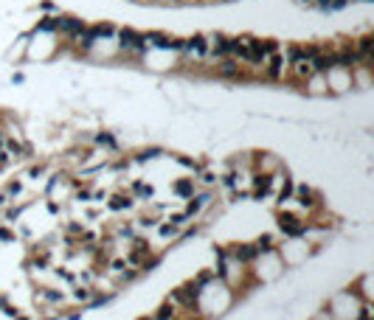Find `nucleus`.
Listing matches in <instances>:
<instances>
[{
	"label": "nucleus",
	"instance_id": "obj_1",
	"mask_svg": "<svg viewBox=\"0 0 374 320\" xmlns=\"http://www.w3.org/2000/svg\"><path fill=\"white\" fill-rule=\"evenodd\" d=\"M293 199H296V202H298V208H301V211H307L310 216H315V213L326 211L324 194L318 191V188H312L310 183H296V191H293Z\"/></svg>",
	"mask_w": 374,
	"mask_h": 320
},
{
	"label": "nucleus",
	"instance_id": "obj_2",
	"mask_svg": "<svg viewBox=\"0 0 374 320\" xmlns=\"http://www.w3.org/2000/svg\"><path fill=\"white\" fill-rule=\"evenodd\" d=\"M276 228L282 230L287 239H304V236H307V219L296 211L279 208V211H276Z\"/></svg>",
	"mask_w": 374,
	"mask_h": 320
},
{
	"label": "nucleus",
	"instance_id": "obj_3",
	"mask_svg": "<svg viewBox=\"0 0 374 320\" xmlns=\"http://www.w3.org/2000/svg\"><path fill=\"white\" fill-rule=\"evenodd\" d=\"M254 174V183H251V199L254 202H265V199L273 194L276 180H279V171H251Z\"/></svg>",
	"mask_w": 374,
	"mask_h": 320
},
{
	"label": "nucleus",
	"instance_id": "obj_4",
	"mask_svg": "<svg viewBox=\"0 0 374 320\" xmlns=\"http://www.w3.org/2000/svg\"><path fill=\"white\" fill-rule=\"evenodd\" d=\"M118 48H121V54H127V57H144V54H147L144 34L135 31V29H121L118 31Z\"/></svg>",
	"mask_w": 374,
	"mask_h": 320
},
{
	"label": "nucleus",
	"instance_id": "obj_5",
	"mask_svg": "<svg viewBox=\"0 0 374 320\" xmlns=\"http://www.w3.org/2000/svg\"><path fill=\"white\" fill-rule=\"evenodd\" d=\"M186 59H194V62H203L208 57V37L205 34H194L189 40H183V48H180Z\"/></svg>",
	"mask_w": 374,
	"mask_h": 320
},
{
	"label": "nucleus",
	"instance_id": "obj_6",
	"mask_svg": "<svg viewBox=\"0 0 374 320\" xmlns=\"http://www.w3.org/2000/svg\"><path fill=\"white\" fill-rule=\"evenodd\" d=\"M228 256H231L236 264H242V267H254V261L259 258V253H256L254 242H231L228 244Z\"/></svg>",
	"mask_w": 374,
	"mask_h": 320
},
{
	"label": "nucleus",
	"instance_id": "obj_7",
	"mask_svg": "<svg viewBox=\"0 0 374 320\" xmlns=\"http://www.w3.org/2000/svg\"><path fill=\"white\" fill-rule=\"evenodd\" d=\"M279 177H282V185H279V191H276V205L284 208V202H290V199H293V191H296V180H293L287 171H284V166L279 169Z\"/></svg>",
	"mask_w": 374,
	"mask_h": 320
},
{
	"label": "nucleus",
	"instance_id": "obj_8",
	"mask_svg": "<svg viewBox=\"0 0 374 320\" xmlns=\"http://www.w3.org/2000/svg\"><path fill=\"white\" fill-rule=\"evenodd\" d=\"M254 244H256V253H259V256H268V253H276V250H279L276 233H259L254 239Z\"/></svg>",
	"mask_w": 374,
	"mask_h": 320
},
{
	"label": "nucleus",
	"instance_id": "obj_9",
	"mask_svg": "<svg viewBox=\"0 0 374 320\" xmlns=\"http://www.w3.org/2000/svg\"><path fill=\"white\" fill-rule=\"evenodd\" d=\"M194 191H197L194 177H180V180H175V183H172V194H177L180 199H189Z\"/></svg>",
	"mask_w": 374,
	"mask_h": 320
},
{
	"label": "nucleus",
	"instance_id": "obj_10",
	"mask_svg": "<svg viewBox=\"0 0 374 320\" xmlns=\"http://www.w3.org/2000/svg\"><path fill=\"white\" fill-rule=\"evenodd\" d=\"M133 199L135 197H130V194L124 191V194H113V197H107L104 202H107L110 211H130V208H133Z\"/></svg>",
	"mask_w": 374,
	"mask_h": 320
},
{
	"label": "nucleus",
	"instance_id": "obj_11",
	"mask_svg": "<svg viewBox=\"0 0 374 320\" xmlns=\"http://www.w3.org/2000/svg\"><path fill=\"white\" fill-rule=\"evenodd\" d=\"M152 320H180V309H177L172 300H166V303H161L152 312Z\"/></svg>",
	"mask_w": 374,
	"mask_h": 320
},
{
	"label": "nucleus",
	"instance_id": "obj_12",
	"mask_svg": "<svg viewBox=\"0 0 374 320\" xmlns=\"http://www.w3.org/2000/svg\"><path fill=\"white\" fill-rule=\"evenodd\" d=\"M130 197H141V199H152L155 197V188H152V185L149 183H144V180H133V183H130Z\"/></svg>",
	"mask_w": 374,
	"mask_h": 320
},
{
	"label": "nucleus",
	"instance_id": "obj_13",
	"mask_svg": "<svg viewBox=\"0 0 374 320\" xmlns=\"http://www.w3.org/2000/svg\"><path fill=\"white\" fill-rule=\"evenodd\" d=\"M93 143H96V146H104V149H110V152H118V141H115V135H113V132H104V129L93 135Z\"/></svg>",
	"mask_w": 374,
	"mask_h": 320
},
{
	"label": "nucleus",
	"instance_id": "obj_14",
	"mask_svg": "<svg viewBox=\"0 0 374 320\" xmlns=\"http://www.w3.org/2000/svg\"><path fill=\"white\" fill-rule=\"evenodd\" d=\"M29 208V202H20V205H6V213H3V219L9 222V225H15L17 219L23 216V211Z\"/></svg>",
	"mask_w": 374,
	"mask_h": 320
},
{
	"label": "nucleus",
	"instance_id": "obj_15",
	"mask_svg": "<svg viewBox=\"0 0 374 320\" xmlns=\"http://www.w3.org/2000/svg\"><path fill=\"white\" fill-rule=\"evenodd\" d=\"M166 222H172L175 228H180V230H183L186 225H189V222H194V219H191V216H189L186 211H172L169 216H166Z\"/></svg>",
	"mask_w": 374,
	"mask_h": 320
},
{
	"label": "nucleus",
	"instance_id": "obj_16",
	"mask_svg": "<svg viewBox=\"0 0 374 320\" xmlns=\"http://www.w3.org/2000/svg\"><path fill=\"white\" fill-rule=\"evenodd\" d=\"M3 191H6L9 199H15V197H20V194H23V183H20V180H12V183H9Z\"/></svg>",
	"mask_w": 374,
	"mask_h": 320
},
{
	"label": "nucleus",
	"instance_id": "obj_17",
	"mask_svg": "<svg viewBox=\"0 0 374 320\" xmlns=\"http://www.w3.org/2000/svg\"><path fill=\"white\" fill-rule=\"evenodd\" d=\"M0 242L12 244V242H17V236L12 233V230H9V228H3V225H0Z\"/></svg>",
	"mask_w": 374,
	"mask_h": 320
},
{
	"label": "nucleus",
	"instance_id": "obj_18",
	"mask_svg": "<svg viewBox=\"0 0 374 320\" xmlns=\"http://www.w3.org/2000/svg\"><path fill=\"white\" fill-rule=\"evenodd\" d=\"M310 320H335V317H332V314H329V309H326V306H324V309H318V312L312 314Z\"/></svg>",
	"mask_w": 374,
	"mask_h": 320
},
{
	"label": "nucleus",
	"instance_id": "obj_19",
	"mask_svg": "<svg viewBox=\"0 0 374 320\" xmlns=\"http://www.w3.org/2000/svg\"><path fill=\"white\" fill-rule=\"evenodd\" d=\"M43 174H45V163H40V166H31V171H29V177H31V180L43 177Z\"/></svg>",
	"mask_w": 374,
	"mask_h": 320
},
{
	"label": "nucleus",
	"instance_id": "obj_20",
	"mask_svg": "<svg viewBox=\"0 0 374 320\" xmlns=\"http://www.w3.org/2000/svg\"><path fill=\"white\" fill-rule=\"evenodd\" d=\"M76 199H79V202H87V199H90V188H85V191H76Z\"/></svg>",
	"mask_w": 374,
	"mask_h": 320
},
{
	"label": "nucleus",
	"instance_id": "obj_21",
	"mask_svg": "<svg viewBox=\"0 0 374 320\" xmlns=\"http://www.w3.org/2000/svg\"><path fill=\"white\" fill-rule=\"evenodd\" d=\"M9 202H12V199H9V197H6V191H0V208H6V205H9Z\"/></svg>",
	"mask_w": 374,
	"mask_h": 320
},
{
	"label": "nucleus",
	"instance_id": "obj_22",
	"mask_svg": "<svg viewBox=\"0 0 374 320\" xmlns=\"http://www.w3.org/2000/svg\"><path fill=\"white\" fill-rule=\"evenodd\" d=\"M138 320H152V314H141V317H138Z\"/></svg>",
	"mask_w": 374,
	"mask_h": 320
},
{
	"label": "nucleus",
	"instance_id": "obj_23",
	"mask_svg": "<svg viewBox=\"0 0 374 320\" xmlns=\"http://www.w3.org/2000/svg\"><path fill=\"white\" fill-rule=\"evenodd\" d=\"M301 3H315V0H301Z\"/></svg>",
	"mask_w": 374,
	"mask_h": 320
}]
</instances>
